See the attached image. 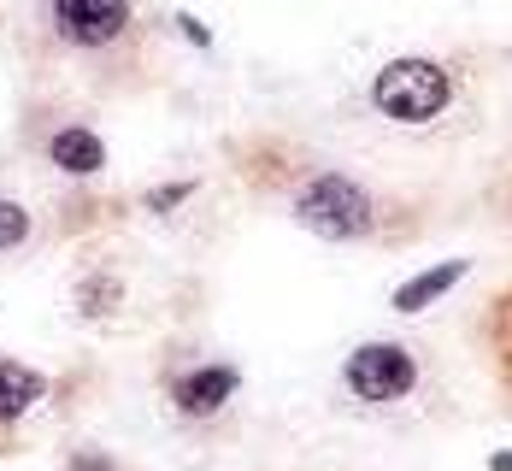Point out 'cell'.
Here are the masks:
<instances>
[{
    "label": "cell",
    "instance_id": "cell-1",
    "mask_svg": "<svg viewBox=\"0 0 512 471\" xmlns=\"http://www.w3.org/2000/svg\"><path fill=\"white\" fill-rule=\"evenodd\" d=\"M236 165H242V177H248L254 195H271L307 236L336 242V248H354V242H407L430 218L418 201L383 195V189H371L365 177L342 171V165H318V159L295 154L289 142H248L236 154Z\"/></svg>",
    "mask_w": 512,
    "mask_h": 471
},
{
    "label": "cell",
    "instance_id": "cell-11",
    "mask_svg": "<svg viewBox=\"0 0 512 471\" xmlns=\"http://www.w3.org/2000/svg\"><path fill=\"white\" fill-rule=\"evenodd\" d=\"M36 242V212L18 195H0V254H24Z\"/></svg>",
    "mask_w": 512,
    "mask_h": 471
},
{
    "label": "cell",
    "instance_id": "cell-2",
    "mask_svg": "<svg viewBox=\"0 0 512 471\" xmlns=\"http://www.w3.org/2000/svg\"><path fill=\"white\" fill-rule=\"evenodd\" d=\"M371 112L401 130H442L465 101H471V65L465 59H436V53H401L389 59L371 89Z\"/></svg>",
    "mask_w": 512,
    "mask_h": 471
},
{
    "label": "cell",
    "instance_id": "cell-6",
    "mask_svg": "<svg viewBox=\"0 0 512 471\" xmlns=\"http://www.w3.org/2000/svg\"><path fill=\"white\" fill-rule=\"evenodd\" d=\"M42 159H48L59 177L89 183V177H101V171H106V142H101V130H95V124L65 118V124H48V136H42Z\"/></svg>",
    "mask_w": 512,
    "mask_h": 471
},
{
    "label": "cell",
    "instance_id": "cell-10",
    "mask_svg": "<svg viewBox=\"0 0 512 471\" xmlns=\"http://www.w3.org/2000/svg\"><path fill=\"white\" fill-rule=\"evenodd\" d=\"M71 307H77V318H89V324H112V318L124 313V283H118V271H106V265L83 271L77 289H71Z\"/></svg>",
    "mask_w": 512,
    "mask_h": 471
},
{
    "label": "cell",
    "instance_id": "cell-9",
    "mask_svg": "<svg viewBox=\"0 0 512 471\" xmlns=\"http://www.w3.org/2000/svg\"><path fill=\"white\" fill-rule=\"evenodd\" d=\"M42 395H48V377H42V371L24 366V360H12V354H0V430L18 424Z\"/></svg>",
    "mask_w": 512,
    "mask_h": 471
},
{
    "label": "cell",
    "instance_id": "cell-16",
    "mask_svg": "<svg viewBox=\"0 0 512 471\" xmlns=\"http://www.w3.org/2000/svg\"><path fill=\"white\" fill-rule=\"evenodd\" d=\"M489 466H495V471H512V454H495V460H489Z\"/></svg>",
    "mask_w": 512,
    "mask_h": 471
},
{
    "label": "cell",
    "instance_id": "cell-3",
    "mask_svg": "<svg viewBox=\"0 0 512 471\" xmlns=\"http://www.w3.org/2000/svg\"><path fill=\"white\" fill-rule=\"evenodd\" d=\"M342 389L354 395L359 407H371V413H395V407L424 401L430 366H424L418 348L377 336V342H359L354 354L342 360Z\"/></svg>",
    "mask_w": 512,
    "mask_h": 471
},
{
    "label": "cell",
    "instance_id": "cell-14",
    "mask_svg": "<svg viewBox=\"0 0 512 471\" xmlns=\"http://www.w3.org/2000/svg\"><path fill=\"white\" fill-rule=\"evenodd\" d=\"M65 471H124L112 454H101V448H71L65 454Z\"/></svg>",
    "mask_w": 512,
    "mask_h": 471
},
{
    "label": "cell",
    "instance_id": "cell-7",
    "mask_svg": "<svg viewBox=\"0 0 512 471\" xmlns=\"http://www.w3.org/2000/svg\"><path fill=\"white\" fill-rule=\"evenodd\" d=\"M477 342H483V360H489V371H495V383H501V395H507V407H512V283L483 301Z\"/></svg>",
    "mask_w": 512,
    "mask_h": 471
},
{
    "label": "cell",
    "instance_id": "cell-5",
    "mask_svg": "<svg viewBox=\"0 0 512 471\" xmlns=\"http://www.w3.org/2000/svg\"><path fill=\"white\" fill-rule=\"evenodd\" d=\"M48 24L59 42L101 53L130 30V0H48Z\"/></svg>",
    "mask_w": 512,
    "mask_h": 471
},
{
    "label": "cell",
    "instance_id": "cell-12",
    "mask_svg": "<svg viewBox=\"0 0 512 471\" xmlns=\"http://www.w3.org/2000/svg\"><path fill=\"white\" fill-rule=\"evenodd\" d=\"M483 212L512 236V148L495 159V171H489V183H483Z\"/></svg>",
    "mask_w": 512,
    "mask_h": 471
},
{
    "label": "cell",
    "instance_id": "cell-13",
    "mask_svg": "<svg viewBox=\"0 0 512 471\" xmlns=\"http://www.w3.org/2000/svg\"><path fill=\"white\" fill-rule=\"evenodd\" d=\"M189 195H195V183H159V189L142 195V207H148V212H171V207H183Z\"/></svg>",
    "mask_w": 512,
    "mask_h": 471
},
{
    "label": "cell",
    "instance_id": "cell-15",
    "mask_svg": "<svg viewBox=\"0 0 512 471\" xmlns=\"http://www.w3.org/2000/svg\"><path fill=\"white\" fill-rule=\"evenodd\" d=\"M177 30H183V36H189L195 48H212V30H206L201 18H177Z\"/></svg>",
    "mask_w": 512,
    "mask_h": 471
},
{
    "label": "cell",
    "instance_id": "cell-4",
    "mask_svg": "<svg viewBox=\"0 0 512 471\" xmlns=\"http://www.w3.org/2000/svg\"><path fill=\"white\" fill-rule=\"evenodd\" d=\"M242 389V366L236 360H189L165 377V401L183 424H212Z\"/></svg>",
    "mask_w": 512,
    "mask_h": 471
},
{
    "label": "cell",
    "instance_id": "cell-8",
    "mask_svg": "<svg viewBox=\"0 0 512 471\" xmlns=\"http://www.w3.org/2000/svg\"><path fill=\"white\" fill-rule=\"evenodd\" d=\"M465 277H471V260H465V254L460 260H442V265H430V271H418V277H407L389 307L401 318H412V313H424V307H436V301H442L454 283H465Z\"/></svg>",
    "mask_w": 512,
    "mask_h": 471
}]
</instances>
